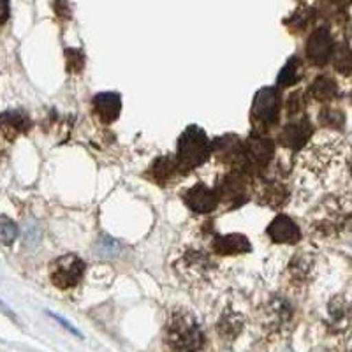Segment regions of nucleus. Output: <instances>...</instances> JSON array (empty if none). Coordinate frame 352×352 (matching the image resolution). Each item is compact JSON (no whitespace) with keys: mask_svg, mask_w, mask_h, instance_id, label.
<instances>
[{"mask_svg":"<svg viewBox=\"0 0 352 352\" xmlns=\"http://www.w3.org/2000/svg\"><path fill=\"white\" fill-rule=\"evenodd\" d=\"M48 316H50V317H53V319H55V320H56V322H60V324H62V326H64V328H65V329H67V331H71V333H72V335H76V336H81V333H80V331H78V329H76V328H74V326H72V324H71V322H67V320H65V319H64V317H60V316H56V314H52V312H48Z\"/></svg>","mask_w":352,"mask_h":352,"instance_id":"nucleus-20","label":"nucleus"},{"mask_svg":"<svg viewBox=\"0 0 352 352\" xmlns=\"http://www.w3.org/2000/svg\"><path fill=\"white\" fill-rule=\"evenodd\" d=\"M310 136H312V124H310L308 118L301 116L298 120L285 125L284 131H282L280 136H278V140H280L282 146H285V148L296 150L301 148L303 144H307Z\"/></svg>","mask_w":352,"mask_h":352,"instance_id":"nucleus-10","label":"nucleus"},{"mask_svg":"<svg viewBox=\"0 0 352 352\" xmlns=\"http://www.w3.org/2000/svg\"><path fill=\"white\" fill-rule=\"evenodd\" d=\"M184 201L188 208L196 213H210L217 208L219 204V196L215 190L203 184H197L190 187L187 192L184 194Z\"/></svg>","mask_w":352,"mask_h":352,"instance_id":"nucleus-7","label":"nucleus"},{"mask_svg":"<svg viewBox=\"0 0 352 352\" xmlns=\"http://www.w3.org/2000/svg\"><path fill=\"white\" fill-rule=\"evenodd\" d=\"M335 52V43L326 27L316 28L307 41V56L308 60L316 65H324L331 60Z\"/></svg>","mask_w":352,"mask_h":352,"instance_id":"nucleus-6","label":"nucleus"},{"mask_svg":"<svg viewBox=\"0 0 352 352\" xmlns=\"http://www.w3.org/2000/svg\"><path fill=\"white\" fill-rule=\"evenodd\" d=\"M85 275V263L74 254L55 259L50 266L52 284L58 289H71L81 282Z\"/></svg>","mask_w":352,"mask_h":352,"instance_id":"nucleus-4","label":"nucleus"},{"mask_svg":"<svg viewBox=\"0 0 352 352\" xmlns=\"http://www.w3.org/2000/svg\"><path fill=\"white\" fill-rule=\"evenodd\" d=\"M252 124L259 132L268 131L278 122L280 115V96L275 87H263L254 97Z\"/></svg>","mask_w":352,"mask_h":352,"instance_id":"nucleus-3","label":"nucleus"},{"mask_svg":"<svg viewBox=\"0 0 352 352\" xmlns=\"http://www.w3.org/2000/svg\"><path fill=\"white\" fill-rule=\"evenodd\" d=\"M30 127H32V122L27 113L20 109H11L0 115V131L8 140H14L20 134H25Z\"/></svg>","mask_w":352,"mask_h":352,"instance_id":"nucleus-13","label":"nucleus"},{"mask_svg":"<svg viewBox=\"0 0 352 352\" xmlns=\"http://www.w3.org/2000/svg\"><path fill=\"white\" fill-rule=\"evenodd\" d=\"M250 241L243 234H226L217 236L212 243V250L217 256H238V254L250 252Z\"/></svg>","mask_w":352,"mask_h":352,"instance_id":"nucleus-14","label":"nucleus"},{"mask_svg":"<svg viewBox=\"0 0 352 352\" xmlns=\"http://www.w3.org/2000/svg\"><path fill=\"white\" fill-rule=\"evenodd\" d=\"M273 153H275V146L270 138L259 136V134L250 136L243 144V166L254 169L264 168L273 159Z\"/></svg>","mask_w":352,"mask_h":352,"instance_id":"nucleus-5","label":"nucleus"},{"mask_svg":"<svg viewBox=\"0 0 352 352\" xmlns=\"http://www.w3.org/2000/svg\"><path fill=\"white\" fill-rule=\"evenodd\" d=\"M278 87H292L300 81V62L298 58H289L287 64L282 67L280 74H278Z\"/></svg>","mask_w":352,"mask_h":352,"instance_id":"nucleus-17","label":"nucleus"},{"mask_svg":"<svg viewBox=\"0 0 352 352\" xmlns=\"http://www.w3.org/2000/svg\"><path fill=\"white\" fill-rule=\"evenodd\" d=\"M268 236L272 238L273 243H285V245H294L300 241L301 232L298 224L291 217L287 215H276L272 220V224L266 229Z\"/></svg>","mask_w":352,"mask_h":352,"instance_id":"nucleus-9","label":"nucleus"},{"mask_svg":"<svg viewBox=\"0 0 352 352\" xmlns=\"http://www.w3.org/2000/svg\"><path fill=\"white\" fill-rule=\"evenodd\" d=\"M94 111L99 116L100 122L113 124L120 116L122 111V97L116 92H102L97 94L92 100Z\"/></svg>","mask_w":352,"mask_h":352,"instance_id":"nucleus-12","label":"nucleus"},{"mask_svg":"<svg viewBox=\"0 0 352 352\" xmlns=\"http://www.w3.org/2000/svg\"><path fill=\"white\" fill-rule=\"evenodd\" d=\"M336 83L329 76H319L310 87V96L320 102H328L336 96Z\"/></svg>","mask_w":352,"mask_h":352,"instance_id":"nucleus-15","label":"nucleus"},{"mask_svg":"<svg viewBox=\"0 0 352 352\" xmlns=\"http://www.w3.org/2000/svg\"><path fill=\"white\" fill-rule=\"evenodd\" d=\"M331 2H335V4H349V0H331Z\"/></svg>","mask_w":352,"mask_h":352,"instance_id":"nucleus-22","label":"nucleus"},{"mask_svg":"<svg viewBox=\"0 0 352 352\" xmlns=\"http://www.w3.org/2000/svg\"><path fill=\"white\" fill-rule=\"evenodd\" d=\"M9 18V0H0V25H4Z\"/></svg>","mask_w":352,"mask_h":352,"instance_id":"nucleus-21","label":"nucleus"},{"mask_svg":"<svg viewBox=\"0 0 352 352\" xmlns=\"http://www.w3.org/2000/svg\"><path fill=\"white\" fill-rule=\"evenodd\" d=\"M336 69L344 74L351 72V53H349L347 46H344L342 52H338V55H336Z\"/></svg>","mask_w":352,"mask_h":352,"instance_id":"nucleus-19","label":"nucleus"},{"mask_svg":"<svg viewBox=\"0 0 352 352\" xmlns=\"http://www.w3.org/2000/svg\"><path fill=\"white\" fill-rule=\"evenodd\" d=\"M176 171H178V164H176L175 157H160L152 168L153 178L160 184L166 180H171Z\"/></svg>","mask_w":352,"mask_h":352,"instance_id":"nucleus-16","label":"nucleus"},{"mask_svg":"<svg viewBox=\"0 0 352 352\" xmlns=\"http://www.w3.org/2000/svg\"><path fill=\"white\" fill-rule=\"evenodd\" d=\"M168 345L171 352H197L203 345V333L192 316L180 312L168 324Z\"/></svg>","mask_w":352,"mask_h":352,"instance_id":"nucleus-2","label":"nucleus"},{"mask_svg":"<svg viewBox=\"0 0 352 352\" xmlns=\"http://www.w3.org/2000/svg\"><path fill=\"white\" fill-rule=\"evenodd\" d=\"M247 178H245L240 171L229 173L224 180H222V185H220L217 196H219V201L232 203L234 206H238V204L247 201Z\"/></svg>","mask_w":352,"mask_h":352,"instance_id":"nucleus-8","label":"nucleus"},{"mask_svg":"<svg viewBox=\"0 0 352 352\" xmlns=\"http://www.w3.org/2000/svg\"><path fill=\"white\" fill-rule=\"evenodd\" d=\"M212 152L222 162L243 166V143L234 134L217 138L212 143Z\"/></svg>","mask_w":352,"mask_h":352,"instance_id":"nucleus-11","label":"nucleus"},{"mask_svg":"<svg viewBox=\"0 0 352 352\" xmlns=\"http://www.w3.org/2000/svg\"><path fill=\"white\" fill-rule=\"evenodd\" d=\"M18 238V226L9 217L0 215V243L11 245Z\"/></svg>","mask_w":352,"mask_h":352,"instance_id":"nucleus-18","label":"nucleus"},{"mask_svg":"<svg viewBox=\"0 0 352 352\" xmlns=\"http://www.w3.org/2000/svg\"><path fill=\"white\" fill-rule=\"evenodd\" d=\"M212 155V143L206 132L197 125H188L178 140V152H176V164L178 171L187 173L203 166Z\"/></svg>","mask_w":352,"mask_h":352,"instance_id":"nucleus-1","label":"nucleus"}]
</instances>
